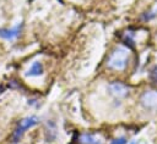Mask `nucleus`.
<instances>
[{
	"mask_svg": "<svg viewBox=\"0 0 157 144\" xmlns=\"http://www.w3.org/2000/svg\"><path fill=\"white\" fill-rule=\"evenodd\" d=\"M128 63H129V50L121 46L115 48L108 56V61H107L108 68L115 70V71L125 70Z\"/></svg>",
	"mask_w": 157,
	"mask_h": 144,
	"instance_id": "f257e3e1",
	"label": "nucleus"
},
{
	"mask_svg": "<svg viewBox=\"0 0 157 144\" xmlns=\"http://www.w3.org/2000/svg\"><path fill=\"white\" fill-rule=\"evenodd\" d=\"M38 122H39V118L37 116H28V117L22 118L17 123V126H16L13 133H12V138H11L12 139V143L13 144L18 143L21 140V138L23 137V134L26 133V131L29 129V128H32V127H34L36 124H38Z\"/></svg>",
	"mask_w": 157,
	"mask_h": 144,
	"instance_id": "f03ea898",
	"label": "nucleus"
},
{
	"mask_svg": "<svg viewBox=\"0 0 157 144\" xmlns=\"http://www.w3.org/2000/svg\"><path fill=\"white\" fill-rule=\"evenodd\" d=\"M108 92L115 100H120L126 98L130 94V88L123 82L114 81L108 85Z\"/></svg>",
	"mask_w": 157,
	"mask_h": 144,
	"instance_id": "7ed1b4c3",
	"label": "nucleus"
},
{
	"mask_svg": "<svg viewBox=\"0 0 157 144\" xmlns=\"http://www.w3.org/2000/svg\"><path fill=\"white\" fill-rule=\"evenodd\" d=\"M141 106L147 111L157 110V90H147L140 98Z\"/></svg>",
	"mask_w": 157,
	"mask_h": 144,
	"instance_id": "20e7f679",
	"label": "nucleus"
},
{
	"mask_svg": "<svg viewBox=\"0 0 157 144\" xmlns=\"http://www.w3.org/2000/svg\"><path fill=\"white\" fill-rule=\"evenodd\" d=\"M23 29V23L18 22L16 26L10 27V28H0V38L4 40H15L16 38L20 37Z\"/></svg>",
	"mask_w": 157,
	"mask_h": 144,
	"instance_id": "39448f33",
	"label": "nucleus"
},
{
	"mask_svg": "<svg viewBox=\"0 0 157 144\" xmlns=\"http://www.w3.org/2000/svg\"><path fill=\"white\" fill-rule=\"evenodd\" d=\"M76 144H104V143L94 133H81L76 139Z\"/></svg>",
	"mask_w": 157,
	"mask_h": 144,
	"instance_id": "423d86ee",
	"label": "nucleus"
},
{
	"mask_svg": "<svg viewBox=\"0 0 157 144\" xmlns=\"http://www.w3.org/2000/svg\"><path fill=\"white\" fill-rule=\"evenodd\" d=\"M44 73V66L40 61H34L25 73L27 77H39Z\"/></svg>",
	"mask_w": 157,
	"mask_h": 144,
	"instance_id": "0eeeda50",
	"label": "nucleus"
},
{
	"mask_svg": "<svg viewBox=\"0 0 157 144\" xmlns=\"http://www.w3.org/2000/svg\"><path fill=\"white\" fill-rule=\"evenodd\" d=\"M45 135H47V140L48 142H53L56 138V127H55V123L54 122H52V121H48L47 122V126H45Z\"/></svg>",
	"mask_w": 157,
	"mask_h": 144,
	"instance_id": "6e6552de",
	"label": "nucleus"
},
{
	"mask_svg": "<svg viewBox=\"0 0 157 144\" xmlns=\"http://www.w3.org/2000/svg\"><path fill=\"white\" fill-rule=\"evenodd\" d=\"M123 43L128 46V48H130V49H132L134 46H135V40H134V34L131 33V32H126L124 35H123Z\"/></svg>",
	"mask_w": 157,
	"mask_h": 144,
	"instance_id": "1a4fd4ad",
	"label": "nucleus"
},
{
	"mask_svg": "<svg viewBox=\"0 0 157 144\" xmlns=\"http://www.w3.org/2000/svg\"><path fill=\"white\" fill-rule=\"evenodd\" d=\"M156 16H157V11L156 10H150V11H146L141 15V20L145 21V22H148V21H152Z\"/></svg>",
	"mask_w": 157,
	"mask_h": 144,
	"instance_id": "9d476101",
	"label": "nucleus"
},
{
	"mask_svg": "<svg viewBox=\"0 0 157 144\" xmlns=\"http://www.w3.org/2000/svg\"><path fill=\"white\" fill-rule=\"evenodd\" d=\"M150 78H151V81L153 83L157 84V66H153L152 70L150 71Z\"/></svg>",
	"mask_w": 157,
	"mask_h": 144,
	"instance_id": "9b49d317",
	"label": "nucleus"
},
{
	"mask_svg": "<svg viewBox=\"0 0 157 144\" xmlns=\"http://www.w3.org/2000/svg\"><path fill=\"white\" fill-rule=\"evenodd\" d=\"M109 144H126V138H125V137H118V138H114Z\"/></svg>",
	"mask_w": 157,
	"mask_h": 144,
	"instance_id": "f8f14e48",
	"label": "nucleus"
},
{
	"mask_svg": "<svg viewBox=\"0 0 157 144\" xmlns=\"http://www.w3.org/2000/svg\"><path fill=\"white\" fill-rule=\"evenodd\" d=\"M130 144H145V143H142V142H136V140H134V142H131Z\"/></svg>",
	"mask_w": 157,
	"mask_h": 144,
	"instance_id": "ddd939ff",
	"label": "nucleus"
}]
</instances>
